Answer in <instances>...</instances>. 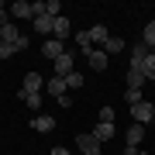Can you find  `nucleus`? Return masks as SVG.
Wrapping results in <instances>:
<instances>
[{"instance_id":"1","label":"nucleus","mask_w":155,"mask_h":155,"mask_svg":"<svg viewBox=\"0 0 155 155\" xmlns=\"http://www.w3.org/2000/svg\"><path fill=\"white\" fill-rule=\"evenodd\" d=\"M76 148H83V155H100V141L90 131H83V134H76Z\"/></svg>"},{"instance_id":"2","label":"nucleus","mask_w":155,"mask_h":155,"mask_svg":"<svg viewBox=\"0 0 155 155\" xmlns=\"http://www.w3.org/2000/svg\"><path fill=\"white\" fill-rule=\"evenodd\" d=\"M131 117H134V124H141V127H145V121H155V114H152V104H148V100L134 104V107H131Z\"/></svg>"},{"instance_id":"3","label":"nucleus","mask_w":155,"mask_h":155,"mask_svg":"<svg viewBox=\"0 0 155 155\" xmlns=\"http://www.w3.org/2000/svg\"><path fill=\"white\" fill-rule=\"evenodd\" d=\"M41 52H45V59H59V55H66V41H59V38H48L41 45Z\"/></svg>"},{"instance_id":"4","label":"nucleus","mask_w":155,"mask_h":155,"mask_svg":"<svg viewBox=\"0 0 155 155\" xmlns=\"http://www.w3.org/2000/svg\"><path fill=\"white\" fill-rule=\"evenodd\" d=\"M148 55H152V48H148V45H141V41H138V45L131 48V69H141V66H145V59H148Z\"/></svg>"},{"instance_id":"5","label":"nucleus","mask_w":155,"mask_h":155,"mask_svg":"<svg viewBox=\"0 0 155 155\" xmlns=\"http://www.w3.org/2000/svg\"><path fill=\"white\" fill-rule=\"evenodd\" d=\"M69 31H72L69 17H66V14H59V17H55V28H52V35H55L59 41H66V38H69Z\"/></svg>"},{"instance_id":"6","label":"nucleus","mask_w":155,"mask_h":155,"mask_svg":"<svg viewBox=\"0 0 155 155\" xmlns=\"http://www.w3.org/2000/svg\"><path fill=\"white\" fill-rule=\"evenodd\" d=\"M72 66H76V62H72V55H69V52H66V55H59V59H55V76H62V79H66L69 72H76Z\"/></svg>"},{"instance_id":"7","label":"nucleus","mask_w":155,"mask_h":155,"mask_svg":"<svg viewBox=\"0 0 155 155\" xmlns=\"http://www.w3.org/2000/svg\"><path fill=\"white\" fill-rule=\"evenodd\" d=\"M31 124H35V131H38V134H48L52 127H55V117H48V114H38Z\"/></svg>"},{"instance_id":"8","label":"nucleus","mask_w":155,"mask_h":155,"mask_svg":"<svg viewBox=\"0 0 155 155\" xmlns=\"http://www.w3.org/2000/svg\"><path fill=\"white\" fill-rule=\"evenodd\" d=\"M86 59H90V66H93L97 72H104V69H107V59H110V55H107V52H100V48H93Z\"/></svg>"},{"instance_id":"9","label":"nucleus","mask_w":155,"mask_h":155,"mask_svg":"<svg viewBox=\"0 0 155 155\" xmlns=\"http://www.w3.org/2000/svg\"><path fill=\"white\" fill-rule=\"evenodd\" d=\"M52 28H55V17H48V14H38V17H35V31L52 35Z\"/></svg>"},{"instance_id":"10","label":"nucleus","mask_w":155,"mask_h":155,"mask_svg":"<svg viewBox=\"0 0 155 155\" xmlns=\"http://www.w3.org/2000/svg\"><path fill=\"white\" fill-rule=\"evenodd\" d=\"M41 86H45V79L38 72H28V76H24V93H38Z\"/></svg>"},{"instance_id":"11","label":"nucleus","mask_w":155,"mask_h":155,"mask_svg":"<svg viewBox=\"0 0 155 155\" xmlns=\"http://www.w3.org/2000/svg\"><path fill=\"white\" fill-rule=\"evenodd\" d=\"M90 134H93V138H97L100 145H104V141H110V138H114V124H97Z\"/></svg>"},{"instance_id":"12","label":"nucleus","mask_w":155,"mask_h":155,"mask_svg":"<svg viewBox=\"0 0 155 155\" xmlns=\"http://www.w3.org/2000/svg\"><path fill=\"white\" fill-rule=\"evenodd\" d=\"M141 138H145V127L141 124H131V127H127V145H131V148H138Z\"/></svg>"},{"instance_id":"13","label":"nucleus","mask_w":155,"mask_h":155,"mask_svg":"<svg viewBox=\"0 0 155 155\" xmlns=\"http://www.w3.org/2000/svg\"><path fill=\"white\" fill-rule=\"evenodd\" d=\"M145 86V72L141 69H127V90H141Z\"/></svg>"},{"instance_id":"14","label":"nucleus","mask_w":155,"mask_h":155,"mask_svg":"<svg viewBox=\"0 0 155 155\" xmlns=\"http://www.w3.org/2000/svg\"><path fill=\"white\" fill-rule=\"evenodd\" d=\"M86 38H90V45H93V41H107V38H110V31H107L104 24H97V28L86 31Z\"/></svg>"},{"instance_id":"15","label":"nucleus","mask_w":155,"mask_h":155,"mask_svg":"<svg viewBox=\"0 0 155 155\" xmlns=\"http://www.w3.org/2000/svg\"><path fill=\"white\" fill-rule=\"evenodd\" d=\"M45 86H48V93H55V97H62V93L69 90V86H66V79H62V76H52V79H48Z\"/></svg>"},{"instance_id":"16","label":"nucleus","mask_w":155,"mask_h":155,"mask_svg":"<svg viewBox=\"0 0 155 155\" xmlns=\"http://www.w3.org/2000/svg\"><path fill=\"white\" fill-rule=\"evenodd\" d=\"M11 17H31V21H35V14H31V4H24V0H17V4L11 7Z\"/></svg>"},{"instance_id":"17","label":"nucleus","mask_w":155,"mask_h":155,"mask_svg":"<svg viewBox=\"0 0 155 155\" xmlns=\"http://www.w3.org/2000/svg\"><path fill=\"white\" fill-rule=\"evenodd\" d=\"M17 38H21V35H17V28H14V24H4V28H0V41H7V45H14Z\"/></svg>"},{"instance_id":"18","label":"nucleus","mask_w":155,"mask_h":155,"mask_svg":"<svg viewBox=\"0 0 155 155\" xmlns=\"http://www.w3.org/2000/svg\"><path fill=\"white\" fill-rule=\"evenodd\" d=\"M104 52H107V55H117V52H124V38H107V41H104Z\"/></svg>"},{"instance_id":"19","label":"nucleus","mask_w":155,"mask_h":155,"mask_svg":"<svg viewBox=\"0 0 155 155\" xmlns=\"http://www.w3.org/2000/svg\"><path fill=\"white\" fill-rule=\"evenodd\" d=\"M141 45H148V48H155V21L145 24V35H141Z\"/></svg>"},{"instance_id":"20","label":"nucleus","mask_w":155,"mask_h":155,"mask_svg":"<svg viewBox=\"0 0 155 155\" xmlns=\"http://www.w3.org/2000/svg\"><path fill=\"white\" fill-rule=\"evenodd\" d=\"M76 48L83 52V55H90V52H93V45H90V38H86V31H79V35H76Z\"/></svg>"},{"instance_id":"21","label":"nucleus","mask_w":155,"mask_h":155,"mask_svg":"<svg viewBox=\"0 0 155 155\" xmlns=\"http://www.w3.org/2000/svg\"><path fill=\"white\" fill-rule=\"evenodd\" d=\"M21 100L28 107H41V93H24V90H21Z\"/></svg>"},{"instance_id":"22","label":"nucleus","mask_w":155,"mask_h":155,"mask_svg":"<svg viewBox=\"0 0 155 155\" xmlns=\"http://www.w3.org/2000/svg\"><path fill=\"white\" fill-rule=\"evenodd\" d=\"M141 72H145V79H155V55H148V59H145Z\"/></svg>"},{"instance_id":"23","label":"nucleus","mask_w":155,"mask_h":155,"mask_svg":"<svg viewBox=\"0 0 155 155\" xmlns=\"http://www.w3.org/2000/svg\"><path fill=\"white\" fill-rule=\"evenodd\" d=\"M59 11H62L59 0H45V14H48V17H59Z\"/></svg>"},{"instance_id":"24","label":"nucleus","mask_w":155,"mask_h":155,"mask_svg":"<svg viewBox=\"0 0 155 155\" xmlns=\"http://www.w3.org/2000/svg\"><path fill=\"white\" fill-rule=\"evenodd\" d=\"M66 86L69 90H79V86H83V76H79V72H69V76H66Z\"/></svg>"},{"instance_id":"25","label":"nucleus","mask_w":155,"mask_h":155,"mask_svg":"<svg viewBox=\"0 0 155 155\" xmlns=\"http://www.w3.org/2000/svg\"><path fill=\"white\" fill-rule=\"evenodd\" d=\"M100 124H114V107H100Z\"/></svg>"},{"instance_id":"26","label":"nucleus","mask_w":155,"mask_h":155,"mask_svg":"<svg viewBox=\"0 0 155 155\" xmlns=\"http://www.w3.org/2000/svg\"><path fill=\"white\" fill-rule=\"evenodd\" d=\"M124 97H127V104H131V107H134V104H141V90H127Z\"/></svg>"},{"instance_id":"27","label":"nucleus","mask_w":155,"mask_h":155,"mask_svg":"<svg viewBox=\"0 0 155 155\" xmlns=\"http://www.w3.org/2000/svg\"><path fill=\"white\" fill-rule=\"evenodd\" d=\"M14 55V45H7V41H0V59H11Z\"/></svg>"},{"instance_id":"28","label":"nucleus","mask_w":155,"mask_h":155,"mask_svg":"<svg viewBox=\"0 0 155 155\" xmlns=\"http://www.w3.org/2000/svg\"><path fill=\"white\" fill-rule=\"evenodd\" d=\"M4 24H11V11H7L4 4H0V28H4Z\"/></svg>"},{"instance_id":"29","label":"nucleus","mask_w":155,"mask_h":155,"mask_svg":"<svg viewBox=\"0 0 155 155\" xmlns=\"http://www.w3.org/2000/svg\"><path fill=\"white\" fill-rule=\"evenodd\" d=\"M24 48H28V38H24V35H21V38L14 41V52H24Z\"/></svg>"},{"instance_id":"30","label":"nucleus","mask_w":155,"mask_h":155,"mask_svg":"<svg viewBox=\"0 0 155 155\" xmlns=\"http://www.w3.org/2000/svg\"><path fill=\"white\" fill-rule=\"evenodd\" d=\"M52 155H72L69 148H59V145H55V148H52Z\"/></svg>"},{"instance_id":"31","label":"nucleus","mask_w":155,"mask_h":155,"mask_svg":"<svg viewBox=\"0 0 155 155\" xmlns=\"http://www.w3.org/2000/svg\"><path fill=\"white\" fill-rule=\"evenodd\" d=\"M124 155H138V148H131V145H127V148H124Z\"/></svg>"},{"instance_id":"32","label":"nucleus","mask_w":155,"mask_h":155,"mask_svg":"<svg viewBox=\"0 0 155 155\" xmlns=\"http://www.w3.org/2000/svg\"><path fill=\"white\" fill-rule=\"evenodd\" d=\"M138 155H148V152H141V148H138Z\"/></svg>"},{"instance_id":"33","label":"nucleus","mask_w":155,"mask_h":155,"mask_svg":"<svg viewBox=\"0 0 155 155\" xmlns=\"http://www.w3.org/2000/svg\"><path fill=\"white\" fill-rule=\"evenodd\" d=\"M152 114H155V104H152Z\"/></svg>"}]
</instances>
